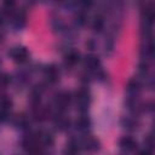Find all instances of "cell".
Returning <instances> with one entry per match:
<instances>
[{
    "label": "cell",
    "instance_id": "6da1fadb",
    "mask_svg": "<svg viewBox=\"0 0 155 155\" xmlns=\"http://www.w3.org/2000/svg\"><path fill=\"white\" fill-rule=\"evenodd\" d=\"M75 103H76V109L80 113H86L88 109V105L91 103V93L86 88H80L75 96Z\"/></svg>",
    "mask_w": 155,
    "mask_h": 155
},
{
    "label": "cell",
    "instance_id": "7a4b0ae2",
    "mask_svg": "<svg viewBox=\"0 0 155 155\" xmlns=\"http://www.w3.org/2000/svg\"><path fill=\"white\" fill-rule=\"evenodd\" d=\"M71 101H73V97H71V94L69 92H59V93H57L54 99H53V104L56 107V111L64 113L68 109V107L70 105Z\"/></svg>",
    "mask_w": 155,
    "mask_h": 155
},
{
    "label": "cell",
    "instance_id": "3957f363",
    "mask_svg": "<svg viewBox=\"0 0 155 155\" xmlns=\"http://www.w3.org/2000/svg\"><path fill=\"white\" fill-rule=\"evenodd\" d=\"M8 56L16 63H24L29 58V52L23 46H16V47H12L8 51Z\"/></svg>",
    "mask_w": 155,
    "mask_h": 155
},
{
    "label": "cell",
    "instance_id": "277c9868",
    "mask_svg": "<svg viewBox=\"0 0 155 155\" xmlns=\"http://www.w3.org/2000/svg\"><path fill=\"white\" fill-rule=\"evenodd\" d=\"M82 64H84V67H85L88 71L96 73L98 69H101V59H99L97 56L92 54V53H90V54H87V56L84 57Z\"/></svg>",
    "mask_w": 155,
    "mask_h": 155
},
{
    "label": "cell",
    "instance_id": "5b68a950",
    "mask_svg": "<svg viewBox=\"0 0 155 155\" xmlns=\"http://www.w3.org/2000/svg\"><path fill=\"white\" fill-rule=\"evenodd\" d=\"M140 90H142V82L138 79L133 78V79L128 80V82L126 85V92L130 98H137L140 93Z\"/></svg>",
    "mask_w": 155,
    "mask_h": 155
},
{
    "label": "cell",
    "instance_id": "8992f818",
    "mask_svg": "<svg viewBox=\"0 0 155 155\" xmlns=\"http://www.w3.org/2000/svg\"><path fill=\"white\" fill-rule=\"evenodd\" d=\"M138 147V143L137 140L131 137V136H124L119 139V148L122 150V151H133L136 150Z\"/></svg>",
    "mask_w": 155,
    "mask_h": 155
},
{
    "label": "cell",
    "instance_id": "52a82bcc",
    "mask_svg": "<svg viewBox=\"0 0 155 155\" xmlns=\"http://www.w3.org/2000/svg\"><path fill=\"white\" fill-rule=\"evenodd\" d=\"M44 75L48 84H56L59 80V70L54 64H48L44 69Z\"/></svg>",
    "mask_w": 155,
    "mask_h": 155
},
{
    "label": "cell",
    "instance_id": "ba28073f",
    "mask_svg": "<svg viewBox=\"0 0 155 155\" xmlns=\"http://www.w3.org/2000/svg\"><path fill=\"white\" fill-rule=\"evenodd\" d=\"M80 53L78 52V51H75V50H71V51H69L65 56H64V65L67 67V68H71V67H74L76 63H79L80 62Z\"/></svg>",
    "mask_w": 155,
    "mask_h": 155
},
{
    "label": "cell",
    "instance_id": "9c48e42d",
    "mask_svg": "<svg viewBox=\"0 0 155 155\" xmlns=\"http://www.w3.org/2000/svg\"><path fill=\"white\" fill-rule=\"evenodd\" d=\"M75 128H76L79 132H81V133L87 132V131L91 128V120H90V117H87L86 115L80 116V117L75 121Z\"/></svg>",
    "mask_w": 155,
    "mask_h": 155
},
{
    "label": "cell",
    "instance_id": "30bf717a",
    "mask_svg": "<svg viewBox=\"0 0 155 155\" xmlns=\"http://www.w3.org/2000/svg\"><path fill=\"white\" fill-rule=\"evenodd\" d=\"M25 22H27V16L23 11H19V12L15 13L13 17H12V25L16 29H22L25 25Z\"/></svg>",
    "mask_w": 155,
    "mask_h": 155
},
{
    "label": "cell",
    "instance_id": "8fae6325",
    "mask_svg": "<svg viewBox=\"0 0 155 155\" xmlns=\"http://www.w3.org/2000/svg\"><path fill=\"white\" fill-rule=\"evenodd\" d=\"M81 142V148L82 149H88V150H97L99 149V140L93 138V137H86L85 139L80 140Z\"/></svg>",
    "mask_w": 155,
    "mask_h": 155
},
{
    "label": "cell",
    "instance_id": "7c38bea8",
    "mask_svg": "<svg viewBox=\"0 0 155 155\" xmlns=\"http://www.w3.org/2000/svg\"><path fill=\"white\" fill-rule=\"evenodd\" d=\"M81 142L80 139H75V138H71L68 143H67V149L65 151L69 153V154H76L81 150Z\"/></svg>",
    "mask_w": 155,
    "mask_h": 155
},
{
    "label": "cell",
    "instance_id": "4fadbf2b",
    "mask_svg": "<svg viewBox=\"0 0 155 155\" xmlns=\"http://www.w3.org/2000/svg\"><path fill=\"white\" fill-rule=\"evenodd\" d=\"M103 27H104V18L101 15L94 16V18L92 21V29H93V31L99 33V31H102Z\"/></svg>",
    "mask_w": 155,
    "mask_h": 155
},
{
    "label": "cell",
    "instance_id": "5bb4252c",
    "mask_svg": "<svg viewBox=\"0 0 155 155\" xmlns=\"http://www.w3.org/2000/svg\"><path fill=\"white\" fill-rule=\"evenodd\" d=\"M121 124H122L124 128H126V130H128V131H133V130L137 128V122H136V120L132 119V117H125Z\"/></svg>",
    "mask_w": 155,
    "mask_h": 155
},
{
    "label": "cell",
    "instance_id": "9a60e30c",
    "mask_svg": "<svg viewBox=\"0 0 155 155\" xmlns=\"http://www.w3.org/2000/svg\"><path fill=\"white\" fill-rule=\"evenodd\" d=\"M15 125H16L19 130L25 131V130H28V128H29V120H28L25 116H19V117L16 120Z\"/></svg>",
    "mask_w": 155,
    "mask_h": 155
},
{
    "label": "cell",
    "instance_id": "2e32d148",
    "mask_svg": "<svg viewBox=\"0 0 155 155\" xmlns=\"http://www.w3.org/2000/svg\"><path fill=\"white\" fill-rule=\"evenodd\" d=\"M86 22H87V17H86L85 12H79V13L75 16V23H76V25L82 27V25L86 24Z\"/></svg>",
    "mask_w": 155,
    "mask_h": 155
},
{
    "label": "cell",
    "instance_id": "e0dca14e",
    "mask_svg": "<svg viewBox=\"0 0 155 155\" xmlns=\"http://www.w3.org/2000/svg\"><path fill=\"white\" fill-rule=\"evenodd\" d=\"M16 0H2V7L5 11H10L15 7Z\"/></svg>",
    "mask_w": 155,
    "mask_h": 155
},
{
    "label": "cell",
    "instance_id": "ac0fdd59",
    "mask_svg": "<svg viewBox=\"0 0 155 155\" xmlns=\"http://www.w3.org/2000/svg\"><path fill=\"white\" fill-rule=\"evenodd\" d=\"M81 7H84L85 10H88L92 5H93V0H76Z\"/></svg>",
    "mask_w": 155,
    "mask_h": 155
},
{
    "label": "cell",
    "instance_id": "d6986e66",
    "mask_svg": "<svg viewBox=\"0 0 155 155\" xmlns=\"http://www.w3.org/2000/svg\"><path fill=\"white\" fill-rule=\"evenodd\" d=\"M10 76L7 74H2L0 75V86H7L8 82H10Z\"/></svg>",
    "mask_w": 155,
    "mask_h": 155
},
{
    "label": "cell",
    "instance_id": "ffe728a7",
    "mask_svg": "<svg viewBox=\"0 0 155 155\" xmlns=\"http://www.w3.org/2000/svg\"><path fill=\"white\" fill-rule=\"evenodd\" d=\"M86 47H87L88 50L93 51V50H94V47H96V45H94V42H93L92 40H90V41H87V42H86Z\"/></svg>",
    "mask_w": 155,
    "mask_h": 155
}]
</instances>
